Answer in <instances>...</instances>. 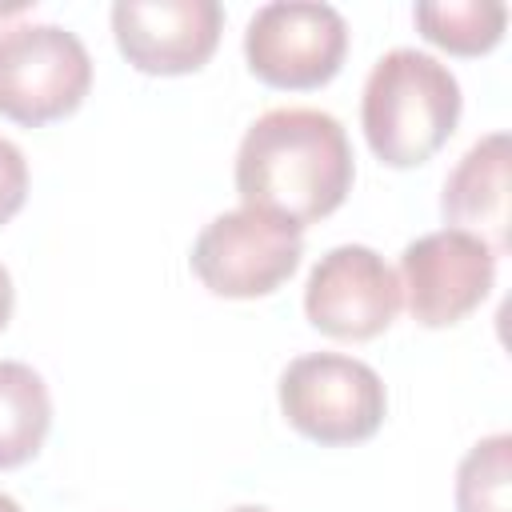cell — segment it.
<instances>
[{"label":"cell","instance_id":"cell-11","mask_svg":"<svg viewBox=\"0 0 512 512\" xmlns=\"http://www.w3.org/2000/svg\"><path fill=\"white\" fill-rule=\"evenodd\" d=\"M52 428V396L32 364L0 360V472L28 464Z\"/></svg>","mask_w":512,"mask_h":512},{"label":"cell","instance_id":"cell-3","mask_svg":"<svg viewBox=\"0 0 512 512\" xmlns=\"http://www.w3.org/2000/svg\"><path fill=\"white\" fill-rule=\"evenodd\" d=\"M280 412L312 444L340 448L376 436L388 412L380 372L344 352H308L280 372Z\"/></svg>","mask_w":512,"mask_h":512},{"label":"cell","instance_id":"cell-13","mask_svg":"<svg viewBox=\"0 0 512 512\" xmlns=\"http://www.w3.org/2000/svg\"><path fill=\"white\" fill-rule=\"evenodd\" d=\"M512 436L476 440L456 468V512H512Z\"/></svg>","mask_w":512,"mask_h":512},{"label":"cell","instance_id":"cell-9","mask_svg":"<svg viewBox=\"0 0 512 512\" xmlns=\"http://www.w3.org/2000/svg\"><path fill=\"white\" fill-rule=\"evenodd\" d=\"M224 32L216 0H116L112 36L120 56L144 76L200 72Z\"/></svg>","mask_w":512,"mask_h":512},{"label":"cell","instance_id":"cell-6","mask_svg":"<svg viewBox=\"0 0 512 512\" xmlns=\"http://www.w3.org/2000/svg\"><path fill=\"white\" fill-rule=\"evenodd\" d=\"M348 52V24L320 0H272L244 28L248 72L280 92H312L328 84Z\"/></svg>","mask_w":512,"mask_h":512},{"label":"cell","instance_id":"cell-4","mask_svg":"<svg viewBox=\"0 0 512 512\" xmlns=\"http://www.w3.org/2000/svg\"><path fill=\"white\" fill-rule=\"evenodd\" d=\"M92 88L84 40L60 24L20 20L0 28V116L44 128L72 116Z\"/></svg>","mask_w":512,"mask_h":512},{"label":"cell","instance_id":"cell-10","mask_svg":"<svg viewBox=\"0 0 512 512\" xmlns=\"http://www.w3.org/2000/svg\"><path fill=\"white\" fill-rule=\"evenodd\" d=\"M440 216L448 228L480 236L496 256L508 252V132L480 136L440 192Z\"/></svg>","mask_w":512,"mask_h":512},{"label":"cell","instance_id":"cell-7","mask_svg":"<svg viewBox=\"0 0 512 512\" xmlns=\"http://www.w3.org/2000/svg\"><path fill=\"white\" fill-rule=\"evenodd\" d=\"M496 252L460 228L416 236L400 252V292L416 324L452 328L472 316L496 284Z\"/></svg>","mask_w":512,"mask_h":512},{"label":"cell","instance_id":"cell-12","mask_svg":"<svg viewBox=\"0 0 512 512\" xmlns=\"http://www.w3.org/2000/svg\"><path fill=\"white\" fill-rule=\"evenodd\" d=\"M412 20L428 44L452 56H484L504 40L508 8L500 0H424Z\"/></svg>","mask_w":512,"mask_h":512},{"label":"cell","instance_id":"cell-5","mask_svg":"<svg viewBox=\"0 0 512 512\" xmlns=\"http://www.w3.org/2000/svg\"><path fill=\"white\" fill-rule=\"evenodd\" d=\"M304 256V232L260 208H232L212 216L192 240L188 264L196 280L224 300L272 296Z\"/></svg>","mask_w":512,"mask_h":512},{"label":"cell","instance_id":"cell-8","mask_svg":"<svg viewBox=\"0 0 512 512\" xmlns=\"http://www.w3.org/2000/svg\"><path fill=\"white\" fill-rule=\"evenodd\" d=\"M404 304L400 276L368 244H340L316 260L304 284V316L332 340L380 336Z\"/></svg>","mask_w":512,"mask_h":512},{"label":"cell","instance_id":"cell-14","mask_svg":"<svg viewBox=\"0 0 512 512\" xmlns=\"http://www.w3.org/2000/svg\"><path fill=\"white\" fill-rule=\"evenodd\" d=\"M28 200V160L24 152L0 136V224H8Z\"/></svg>","mask_w":512,"mask_h":512},{"label":"cell","instance_id":"cell-15","mask_svg":"<svg viewBox=\"0 0 512 512\" xmlns=\"http://www.w3.org/2000/svg\"><path fill=\"white\" fill-rule=\"evenodd\" d=\"M12 304H16V288H12L8 268L0 264V332H4V324L12 320Z\"/></svg>","mask_w":512,"mask_h":512},{"label":"cell","instance_id":"cell-17","mask_svg":"<svg viewBox=\"0 0 512 512\" xmlns=\"http://www.w3.org/2000/svg\"><path fill=\"white\" fill-rule=\"evenodd\" d=\"M228 512H268V508H260V504H240V508H228Z\"/></svg>","mask_w":512,"mask_h":512},{"label":"cell","instance_id":"cell-1","mask_svg":"<svg viewBox=\"0 0 512 512\" xmlns=\"http://www.w3.org/2000/svg\"><path fill=\"white\" fill-rule=\"evenodd\" d=\"M352 144L344 124L320 108H272L252 120L236 148V192L292 228L332 216L352 192Z\"/></svg>","mask_w":512,"mask_h":512},{"label":"cell","instance_id":"cell-2","mask_svg":"<svg viewBox=\"0 0 512 512\" xmlns=\"http://www.w3.org/2000/svg\"><path fill=\"white\" fill-rule=\"evenodd\" d=\"M460 84L428 52H384L360 96V124L372 156L388 168H416L432 160L460 124Z\"/></svg>","mask_w":512,"mask_h":512},{"label":"cell","instance_id":"cell-16","mask_svg":"<svg viewBox=\"0 0 512 512\" xmlns=\"http://www.w3.org/2000/svg\"><path fill=\"white\" fill-rule=\"evenodd\" d=\"M0 512H24V508H20V504H16L8 492H0Z\"/></svg>","mask_w":512,"mask_h":512}]
</instances>
